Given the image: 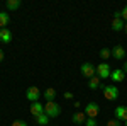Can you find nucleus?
<instances>
[{"label":"nucleus","instance_id":"obj_1","mask_svg":"<svg viewBox=\"0 0 127 126\" xmlns=\"http://www.w3.org/2000/svg\"><path fill=\"white\" fill-rule=\"evenodd\" d=\"M44 113L48 114L49 119H51V118H58L59 114H61V107H59V104H56L54 101H51V102H46V104H44Z\"/></svg>","mask_w":127,"mask_h":126},{"label":"nucleus","instance_id":"obj_2","mask_svg":"<svg viewBox=\"0 0 127 126\" xmlns=\"http://www.w3.org/2000/svg\"><path fill=\"white\" fill-rule=\"evenodd\" d=\"M95 70H97V77H100V80H103V78H110L112 70H110V65H108L107 61H103V63H100L98 67H95Z\"/></svg>","mask_w":127,"mask_h":126},{"label":"nucleus","instance_id":"obj_3","mask_svg":"<svg viewBox=\"0 0 127 126\" xmlns=\"http://www.w3.org/2000/svg\"><path fill=\"white\" fill-rule=\"evenodd\" d=\"M102 89H103V96L107 101H115L119 97V89L114 84L112 85H102Z\"/></svg>","mask_w":127,"mask_h":126},{"label":"nucleus","instance_id":"obj_4","mask_svg":"<svg viewBox=\"0 0 127 126\" xmlns=\"http://www.w3.org/2000/svg\"><path fill=\"white\" fill-rule=\"evenodd\" d=\"M80 72H81V75H83L85 78H88V80H90L92 77H95V75H97L95 67H93L92 63H88V61H87V63H83V65L80 67Z\"/></svg>","mask_w":127,"mask_h":126},{"label":"nucleus","instance_id":"obj_5","mask_svg":"<svg viewBox=\"0 0 127 126\" xmlns=\"http://www.w3.org/2000/svg\"><path fill=\"white\" fill-rule=\"evenodd\" d=\"M87 118H97L100 114V106H98L97 102H88L87 106H85V111H83Z\"/></svg>","mask_w":127,"mask_h":126},{"label":"nucleus","instance_id":"obj_6","mask_svg":"<svg viewBox=\"0 0 127 126\" xmlns=\"http://www.w3.org/2000/svg\"><path fill=\"white\" fill-rule=\"evenodd\" d=\"M26 97H27V101H31V102H37L39 97H41V90L36 85H31L26 90Z\"/></svg>","mask_w":127,"mask_h":126},{"label":"nucleus","instance_id":"obj_7","mask_svg":"<svg viewBox=\"0 0 127 126\" xmlns=\"http://www.w3.org/2000/svg\"><path fill=\"white\" fill-rule=\"evenodd\" d=\"M29 111L34 118H37V116H41V114H44V104H41L39 101H37V102H31Z\"/></svg>","mask_w":127,"mask_h":126},{"label":"nucleus","instance_id":"obj_8","mask_svg":"<svg viewBox=\"0 0 127 126\" xmlns=\"http://www.w3.org/2000/svg\"><path fill=\"white\" fill-rule=\"evenodd\" d=\"M114 114H115V119L119 121H127V107L126 106H117L115 107V111H114Z\"/></svg>","mask_w":127,"mask_h":126},{"label":"nucleus","instance_id":"obj_9","mask_svg":"<svg viewBox=\"0 0 127 126\" xmlns=\"http://www.w3.org/2000/svg\"><path fill=\"white\" fill-rule=\"evenodd\" d=\"M124 78H126V72H124L122 68H115V70L110 73V80H112V82H124Z\"/></svg>","mask_w":127,"mask_h":126},{"label":"nucleus","instance_id":"obj_10","mask_svg":"<svg viewBox=\"0 0 127 126\" xmlns=\"http://www.w3.org/2000/svg\"><path fill=\"white\" fill-rule=\"evenodd\" d=\"M71 121H73L75 125H85V121H87V114L81 113V111H76V113H73Z\"/></svg>","mask_w":127,"mask_h":126},{"label":"nucleus","instance_id":"obj_11","mask_svg":"<svg viewBox=\"0 0 127 126\" xmlns=\"http://www.w3.org/2000/svg\"><path fill=\"white\" fill-rule=\"evenodd\" d=\"M110 51H112V56L115 60L126 58V49H124V46H114V49H110Z\"/></svg>","mask_w":127,"mask_h":126},{"label":"nucleus","instance_id":"obj_12","mask_svg":"<svg viewBox=\"0 0 127 126\" xmlns=\"http://www.w3.org/2000/svg\"><path fill=\"white\" fill-rule=\"evenodd\" d=\"M10 41H12V32H10L7 27H5V29H0V43L9 44Z\"/></svg>","mask_w":127,"mask_h":126},{"label":"nucleus","instance_id":"obj_13","mask_svg":"<svg viewBox=\"0 0 127 126\" xmlns=\"http://www.w3.org/2000/svg\"><path fill=\"white\" fill-rule=\"evenodd\" d=\"M9 22H10V15L5 10H2V12H0V29H5Z\"/></svg>","mask_w":127,"mask_h":126},{"label":"nucleus","instance_id":"obj_14","mask_svg":"<svg viewBox=\"0 0 127 126\" xmlns=\"http://www.w3.org/2000/svg\"><path fill=\"white\" fill-rule=\"evenodd\" d=\"M20 5H22L20 0H7V2H5V9L7 10H17Z\"/></svg>","mask_w":127,"mask_h":126},{"label":"nucleus","instance_id":"obj_15","mask_svg":"<svg viewBox=\"0 0 127 126\" xmlns=\"http://www.w3.org/2000/svg\"><path fill=\"white\" fill-rule=\"evenodd\" d=\"M88 87L92 89V90H97L98 87H102V82H100V77H92L90 80H88Z\"/></svg>","mask_w":127,"mask_h":126},{"label":"nucleus","instance_id":"obj_16","mask_svg":"<svg viewBox=\"0 0 127 126\" xmlns=\"http://www.w3.org/2000/svg\"><path fill=\"white\" fill-rule=\"evenodd\" d=\"M44 99H46V102H51V101H54V97H56V90L53 87H49V89H46L44 90Z\"/></svg>","mask_w":127,"mask_h":126},{"label":"nucleus","instance_id":"obj_17","mask_svg":"<svg viewBox=\"0 0 127 126\" xmlns=\"http://www.w3.org/2000/svg\"><path fill=\"white\" fill-rule=\"evenodd\" d=\"M124 26H126V22H124L122 17L112 20V29H114V31H122V29H124Z\"/></svg>","mask_w":127,"mask_h":126},{"label":"nucleus","instance_id":"obj_18","mask_svg":"<svg viewBox=\"0 0 127 126\" xmlns=\"http://www.w3.org/2000/svg\"><path fill=\"white\" fill-rule=\"evenodd\" d=\"M36 123H37L39 126H46V125H49V118H48V114L44 113V114L37 116V118H36Z\"/></svg>","mask_w":127,"mask_h":126},{"label":"nucleus","instance_id":"obj_19","mask_svg":"<svg viewBox=\"0 0 127 126\" xmlns=\"http://www.w3.org/2000/svg\"><path fill=\"white\" fill-rule=\"evenodd\" d=\"M112 56V51L108 48H102L100 49V58H103V60H107V58H110Z\"/></svg>","mask_w":127,"mask_h":126},{"label":"nucleus","instance_id":"obj_20","mask_svg":"<svg viewBox=\"0 0 127 126\" xmlns=\"http://www.w3.org/2000/svg\"><path fill=\"white\" fill-rule=\"evenodd\" d=\"M85 125L87 126H97V119H95V118H87Z\"/></svg>","mask_w":127,"mask_h":126},{"label":"nucleus","instance_id":"obj_21","mask_svg":"<svg viewBox=\"0 0 127 126\" xmlns=\"http://www.w3.org/2000/svg\"><path fill=\"white\" fill-rule=\"evenodd\" d=\"M12 126H27V123L22 121V119H15V121L12 123Z\"/></svg>","mask_w":127,"mask_h":126},{"label":"nucleus","instance_id":"obj_22","mask_svg":"<svg viewBox=\"0 0 127 126\" xmlns=\"http://www.w3.org/2000/svg\"><path fill=\"white\" fill-rule=\"evenodd\" d=\"M107 126H120V123H119V119H110L107 121Z\"/></svg>","mask_w":127,"mask_h":126},{"label":"nucleus","instance_id":"obj_23","mask_svg":"<svg viewBox=\"0 0 127 126\" xmlns=\"http://www.w3.org/2000/svg\"><path fill=\"white\" fill-rule=\"evenodd\" d=\"M120 14H122V19H124V22H127V5H126L122 10H120Z\"/></svg>","mask_w":127,"mask_h":126},{"label":"nucleus","instance_id":"obj_24","mask_svg":"<svg viewBox=\"0 0 127 126\" xmlns=\"http://www.w3.org/2000/svg\"><path fill=\"white\" fill-rule=\"evenodd\" d=\"M63 97H64V99H73V94H71V92H69V90H66V92H64V94H63Z\"/></svg>","mask_w":127,"mask_h":126},{"label":"nucleus","instance_id":"obj_25","mask_svg":"<svg viewBox=\"0 0 127 126\" xmlns=\"http://www.w3.org/2000/svg\"><path fill=\"white\" fill-rule=\"evenodd\" d=\"M3 58H5V55H3V51L0 49V61H3Z\"/></svg>","mask_w":127,"mask_h":126},{"label":"nucleus","instance_id":"obj_26","mask_svg":"<svg viewBox=\"0 0 127 126\" xmlns=\"http://www.w3.org/2000/svg\"><path fill=\"white\" fill-rule=\"evenodd\" d=\"M80 106H81V104H80V101H75V107H76V109H80Z\"/></svg>","mask_w":127,"mask_h":126},{"label":"nucleus","instance_id":"obj_27","mask_svg":"<svg viewBox=\"0 0 127 126\" xmlns=\"http://www.w3.org/2000/svg\"><path fill=\"white\" fill-rule=\"evenodd\" d=\"M122 70H124V72L127 73V60H126V63H124V67H122Z\"/></svg>","mask_w":127,"mask_h":126},{"label":"nucleus","instance_id":"obj_28","mask_svg":"<svg viewBox=\"0 0 127 126\" xmlns=\"http://www.w3.org/2000/svg\"><path fill=\"white\" fill-rule=\"evenodd\" d=\"M124 31H126V34H127V22H126V26H124Z\"/></svg>","mask_w":127,"mask_h":126},{"label":"nucleus","instance_id":"obj_29","mask_svg":"<svg viewBox=\"0 0 127 126\" xmlns=\"http://www.w3.org/2000/svg\"><path fill=\"white\" fill-rule=\"evenodd\" d=\"M126 126H127V121H126Z\"/></svg>","mask_w":127,"mask_h":126}]
</instances>
